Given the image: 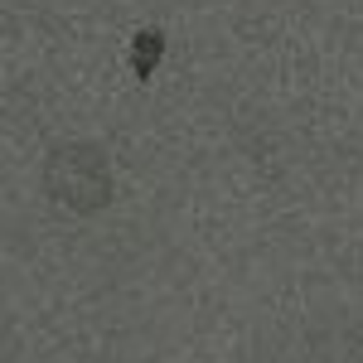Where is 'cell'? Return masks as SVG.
Segmentation results:
<instances>
[{
    "label": "cell",
    "mask_w": 363,
    "mask_h": 363,
    "mask_svg": "<svg viewBox=\"0 0 363 363\" xmlns=\"http://www.w3.org/2000/svg\"><path fill=\"white\" fill-rule=\"evenodd\" d=\"M44 194L58 208L78 213V218H97L116 203V169L112 155L97 140H68L54 145L44 160Z\"/></svg>",
    "instance_id": "cell-1"
},
{
    "label": "cell",
    "mask_w": 363,
    "mask_h": 363,
    "mask_svg": "<svg viewBox=\"0 0 363 363\" xmlns=\"http://www.w3.org/2000/svg\"><path fill=\"white\" fill-rule=\"evenodd\" d=\"M165 54V39H160V29H140L136 34V78L140 83H150L155 78V63Z\"/></svg>",
    "instance_id": "cell-2"
}]
</instances>
